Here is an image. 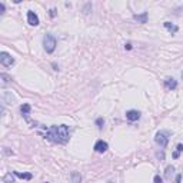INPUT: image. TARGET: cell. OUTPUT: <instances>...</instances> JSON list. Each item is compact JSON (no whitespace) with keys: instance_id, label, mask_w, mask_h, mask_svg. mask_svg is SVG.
Here are the masks:
<instances>
[{"instance_id":"1","label":"cell","mask_w":183,"mask_h":183,"mask_svg":"<svg viewBox=\"0 0 183 183\" xmlns=\"http://www.w3.org/2000/svg\"><path fill=\"white\" fill-rule=\"evenodd\" d=\"M44 137L55 142V143H60L64 144L69 142L70 139V135H69V128L66 125H59V126H50V128L46 129V133H44Z\"/></svg>"},{"instance_id":"2","label":"cell","mask_w":183,"mask_h":183,"mask_svg":"<svg viewBox=\"0 0 183 183\" xmlns=\"http://www.w3.org/2000/svg\"><path fill=\"white\" fill-rule=\"evenodd\" d=\"M56 46H57V42H56V37L53 34H46L43 37V47L46 50V53H53Z\"/></svg>"},{"instance_id":"3","label":"cell","mask_w":183,"mask_h":183,"mask_svg":"<svg viewBox=\"0 0 183 183\" xmlns=\"http://www.w3.org/2000/svg\"><path fill=\"white\" fill-rule=\"evenodd\" d=\"M155 142L159 144L160 147H166L167 143H169V133L167 132H157L156 136H155Z\"/></svg>"},{"instance_id":"4","label":"cell","mask_w":183,"mask_h":183,"mask_svg":"<svg viewBox=\"0 0 183 183\" xmlns=\"http://www.w3.org/2000/svg\"><path fill=\"white\" fill-rule=\"evenodd\" d=\"M0 63L3 64V66H6V67H9V66H12V64L15 63V59L9 55L7 52H1L0 53Z\"/></svg>"},{"instance_id":"5","label":"cell","mask_w":183,"mask_h":183,"mask_svg":"<svg viewBox=\"0 0 183 183\" xmlns=\"http://www.w3.org/2000/svg\"><path fill=\"white\" fill-rule=\"evenodd\" d=\"M95 152H97V153H104V152L107 150L109 149V144L106 143L104 140H97L95 143Z\"/></svg>"},{"instance_id":"6","label":"cell","mask_w":183,"mask_h":183,"mask_svg":"<svg viewBox=\"0 0 183 183\" xmlns=\"http://www.w3.org/2000/svg\"><path fill=\"white\" fill-rule=\"evenodd\" d=\"M27 23L30 26H37L39 24V16L34 12H32V10L27 12Z\"/></svg>"},{"instance_id":"7","label":"cell","mask_w":183,"mask_h":183,"mask_svg":"<svg viewBox=\"0 0 183 183\" xmlns=\"http://www.w3.org/2000/svg\"><path fill=\"white\" fill-rule=\"evenodd\" d=\"M126 119L129 122H136L140 119V112L139 110H128L126 112Z\"/></svg>"},{"instance_id":"8","label":"cell","mask_w":183,"mask_h":183,"mask_svg":"<svg viewBox=\"0 0 183 183\" xmlns=\"http://www.w3.org/2000/svg\"><path fill=\"white\" fill-rule=\"evenodd\" d=\"M165 86H166L167 90H175L177 87V82L173 77H169V79L165 80Z\"/></svg>"},{"instance_id":"9","label":"cell","mask_w":183,"mask_h":183,"mask_svg":"<svg viewBox=\"0 0 183 183\" xmlns=\"http://www.w3.org/2000/svg\"><path fill=\"white\" fill-rule=\"evenodd\" d=\"M133 19H135L137 23H146L147 22V12H143V13H140V15H135L133 16Z\"/></svg>"},{"instance_id":"10","label":"cell","mask_w":183,"mask_h":183,"mask_svg":"<svg viewBox=\"0 0 183 183\" xmlns=\"http://www.w3.org/2000/svg\"><path fill=\"white\" fill-rule=\"evenodd\" d=\"M30 110H32V106L29 103H23L20 106V113H22L23 116H27V114L30 113Z\"/></svg>"},{"instance_id":"11","label":"cell","mask_w":183,"mask_h":183,"mask_svg":"<svg viewBox=\"0 0 183 183\" xmlns=\"http://www.w3.org/2000/svg\"><path fill=\"white\" fill-rule=\"evenodd\" d=\"M70 179H72V183H82V176H80L79 172H72Z\"/></svg>"},{"instance_id":"12","label":"cell","mask_w":183,"mask_h":183,"mask_svg":"<svg viewBox=\"0 0 183 183\" xmlns=\"http://www.w3.org/2000/svg\"><path fill=\"white\" fill-rule=\"evenodd\" d=\"M13 175L17 176L19 179H26V180H30L33 177L32 173H20V172H13Z\"/></svg>"},{"instance_id":"13","label":"cell","mask_w":183,"mask_h":183,"mask_svg":"<svg viewBox=\"0 0 183 183\" xmlns=\"http://www.w3.org/2000/svg\"><path fill=\"white\" fill-rule=\"evenodd\" d=\"M165 27H166L169 32H172V33H176L177 30H179V27H177L176 24L170 23V22H165Z\"/></svg>"},{"instance_id":"14","label":"cell","mask_w":183,"mask_h":183,"mask_svg":"<svg viewBox=\"0 0 183 183\" xmlns=\"http://www.w3.org/2000/svg\"><path fill=\"white\" fill-rule=\"evenodd\" d=\"M173 172H175V167H173V166H167L166 167V172H165V176H166V177H170V175H172Z\"/></svg>"},{"instance_id":"15","label":"cell","mask_w":183,"mask_h":183,"mask_svg":"<svg viewBox=\"0 0 183 183\" xmlns=\"http://www.w3.org/2000/svg\"><path fill=\"white\" fill-rule=\"evenodd\" d=\"M0 79H1V82H3V85H6L7 82L12 80V77H9L7 74H4V73H1V74H0Z\"/></svg>"},{"instance_id":"16","label":"cell","mask_w":183,"mask_h":183,"mask_svg":"<svg viewBox=\"0 0 183 183\" xmlns=\"http://www.w3.org/2000/svg\"><path fill=\"white\" fill-rule=\"evenodd\" d=\"M96 125H97V128H99V129H102V128H103V125H104L103 117H99V119L96 120Z\"/></svg>"},{"instance_id":"17","label":"cell","mask_w":183,"mask_h":183,"mask_svg":"<svg viewBox=\"0 0 183 183\" xmlns=\"http://www.w3.org/2000/svg\"><path fill=\"white\" fill-rule=\"evenodd\" d=\"M153 182L155 183H163V179H162L159 175H156L155 177H153Z\"/></svg>"},{"instance_id":"18","label":"cell","mask_w":183,"mask_h":183,"mask_svg":"<svg viewBox=\"0 0 183 183\" xmlns=\"http://www.w3.org/2000/svg\"><path fill=\"white\" fill-rule=\"evenodd\" d=\"M4 182L13 183V177H12V175H7V176H6V177H4Z\"/></svg>"},{"instance_id":"19","label":"cell","mask_w":183,"mask_h":183,"mask_svg":"<svg viewBox=\"0 0 183 183\" xmlns=\"http://www.w3.org/2000/svg\"><path fill=\"white\" fill-rule=\"evenodd\" d=\"M176 152H177V153H182V152H183V144H182V143L177 144V147H176Z\"/></svg>"},{"instance_id":"20","label":"cell","mask_w":183,"mask_h":183,"mask_svg":"<svg viewBox=\"0 0 183 183\" xmlns=\"http://www.w3.org/2000/svg\"><path fill=\"white\" fill-rule=\"evenodd\" d=\"M180 182H182V175H177L175 179V183H180Z\"/></svg>"},{"instance_id":"21","label":"cell","mask_w":183,"mask_h":183,"mask_svg":"<svg viewBox=\"0 0 183 183\" xmlns=\"http://www.w3.org/2000/svg\"><path fill=\"white\" fill-rule=\"evenodd\" d=\"M3 13H4V4L0 3V15H3Z\"/></svg>"},{"instance_id":"22","label":"cell","mask_w":183,"mask_h":183,"mask_svg":"<svg viewBox=\"0 0 183 183\" xmlns=\"http://www.w3.org/2000/svg\"><path fill=\"white\" fill-rule=\"evenodd\" d=\"M125 49H126V50H132V44H130V43H126V44H125Z\"/></svg>"},{"instance_id":"23","label":"cell","mask_w":183,"mask_h":183,"mask_svg":"<svg viewBox=\"0 0 183 183\" xmlns=\"http://www.w3.org/2000/svg\"><path fill=\"white\" fill-rule=\"evenodd\" d=\"M55 16H56V10L52 9V10H50V17H55Z\"/></svg>"},{"instance_id":"24","label":"cell","mask_w":183,"mask_h":183,"mask_svg":"<svg viewBox=\"0 0 183 183\" xmlns=\"http://www.w3.org/2000/svg\"><path fill=\"white\" fill-rule=\"evenodd\" d=\"M157 157H159V159H165V153H157Z\"/></svg>"},{"instance_id":"25","label":"cell","mask_w":183,"mask_h":183,"mask_svg":"<svg viewBox=\"0 0 183 183\" xmlns=\"http://www.w3.org/2000/svg\"><path fill=\"white\" fill-rule=\"evenodd\" d=\"M179 155H180V153H177V152H175V153H173V157H175V159H177V157H179Z\"/></svg>"},{"instance_id":"26","label":"cell","mask_w":183,"mask_h":183,"mask_svg":"<svg viewBox=\"0 0 183 183\" xmlns=\"http://www.w3.org/2000/svg\"><path fill=\"white\" fill-rule=\"evenodd\" d=\"M182 77H183V73H182Z\"/></svg>"},{"instance_id":"27","label":"cell","mask_w":183,"mask_h":183,"mask_svg":"<svg viewBox=\"0 0 183 183\" xmlns=\"http://www.w3.org/2000/svg\"><path fill=\"white\" fill-rule=\"evenodd\" d=\"M46 183H49V182H46Z\"/></svg>"}]
</instances>
